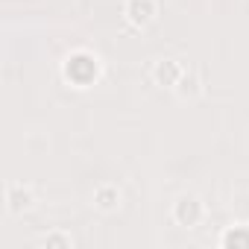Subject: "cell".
<instances>
[{"instance_id": "obj_2", "label": "cell", "mask_w": 249, "mask_h": 249, "mask_svg": "<svg viewBox=\"0 0 249 249\" xmlns=\"http://www.w3.org/2000/svg\"><path fill=\"white\" fill-rule=\"evenodd\" d=\"M226 243H249V234H243V231L234 234V231H231V234L226 237Z\"/></svg>"}, {"instance_id": "obj_1", "label": "cell", "mask_w": 249, "mask_h": 249, "mask_svg": "<svg viewBox=\"0 0 249 249\" xmlns=\"http://www.w3.org/2000/svg\"><path fill=\"white\" fill-rule=\"evenodd\" d=\"M68 76H71L73 82L85 85L88 79H94V76H97V65H94L88 56H73V59L68 62Z\"/></svg>"}]
</instances>
